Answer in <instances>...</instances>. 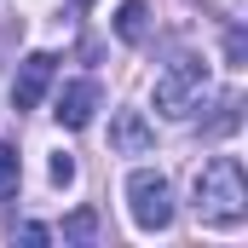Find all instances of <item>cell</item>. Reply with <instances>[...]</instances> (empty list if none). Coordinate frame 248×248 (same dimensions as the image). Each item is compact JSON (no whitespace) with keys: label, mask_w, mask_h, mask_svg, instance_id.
<instances>
[{"label":"cell","mask_w":248,"mask_h":248,"mask_svg":"<svg viewBox=\"0 0 248 248\" xmlns=\"http://www.w3.org/2000/svg\"><path fill=\"white\" fill-rule=\"evenodd\" d=\"M93 110H98V81H69V87L58 93V110H52V116L75 133V127L93 122Z\"/></svg>","instance_id":"obj_5"},{"label":"cell","mask_w":248,"mask_h":248,"mask_svg":"<svg viewBox=\"0 0 248 248\" xmlns=\"http://www.w3.org/2000/svg\"><path fill=\"white\" fill-rule=\"evenodd\" d=\"M63 237H69V243H93V237H98V219L81 208V214H69V219H63Z\"/></svg>","instance_id":"obj_9"},{"label":"cell","mask_w":248,"mask_h":248,"mask_svg":"<svg viewBox=\"0 0 248 248\" xmlns=\"http://www.w3.org/2000/svg\"><path fill=\"white\" fill-rule=\"evenodd\" d=\"M156 116L168 122H190L202 104H208V63L202 58H173L162 75H156Z\"/></svg>","instance_id":"obj_2"},{"label":"cell","mask_w":248,"mask_h":248,"mask_svg":"<svg viewBox=\"0 0 248 248\" xmlns=\"http://www.w3.org/2000/svg\"><path fill=\"white\" fill-rule=\"evenodd\" d=\"M52 52H29V58L17 63V75H12V110H35L41 98H46V87H52Z\"/></svg>","instance_id":"obj_4"},{"label":"cell","mask_w":248,"mask_h":248,"mask_svg":"<svg viewBox=\"0 0 248 248\" xmlns=\"http://www.w3.org/2000/svg\"><path fill=\"white\" fill-rule=\"evenodd\" d=\"M110 144H116L122 156H144V150L156 144V133H150V122H144L139 110H116V122H110Z\"/></svg>","instance_id":"obj_6"},{"label":"cell","mask_w":248,"mask_h":248,"mask_svg":"<svg viewBox=\"0 0 248 248\" xmlns=\"http://www.w3.org/2000/svg\"><path fill=\"white\" fill-rule=\"evenodd\" d=\"M127 214H133L139 231H168L173 225V185H168V173L133 168L127 173Z\"/></svg>","instance_id":"obj_3"},{"label":"cell","mask_w":248,"mask_h":248,"mask_svg":"<svg viewBox=\"0 0 248 248\" xmlns=\"http://www.w3.org/2000/svg\"><path fill=\"white\" fill-rule=\"evenodd\" d=\"M75 6H87V0H75Z\"/></svg>","instance_id":"obj_11"},{"label":"cell","mask_w":248,"mask_h":248,"mask_svg":"<svg viewBox=\"0 0 248 248\" xmlns=\"http://www.w3.org/2000/svg\"><path fill=\"white\" fill-rule=\"evenodd\" d=\"M52 185H75V156H69V150L52 156Z\"/></svg>","instance_id":"obj_10"},{"label":"cell","mask_w":248,"mask_h":248,"mask_svg":"<svg viewBox=\"0 0 248 248\" xmlns=\"http://www.w3.org/2000/svg\"><path fill=\"white\" fill-rule=\"evenodd\" d=\"M144 17H150V12H144V0H122V12H116V35H122L127 46H139V41H144Z\"/></svg>","instance_id":"obj_7"},{"label":"cell","mask_w":248,"mask_h":248,"mask_svg":"<svg viewBox=\"0 0 248 248\" xmlns=\"http://www.w3.org/2000/svg\"><path fill=\"white\" fill-rule=\"evenodd\" d=\"M17 179H23L17 144H0V202H12V196H17Z\"/></svg>","instance_id":"obj_8"},{"label":"cell","mask_w":248,"mask_h":248,"mask_svg":"<svg viewBox=\"0 0 248 248\" xmlns=\"http://www.w3.org/2000/svg\"><path fill=\"white\" fill-rule=\"evenodd\" d=\"M190 196H196V219H202V225H243V214H248L243 162H237V156H208Z\"/></svg>","instance_id":"obj_1"}]
</instances>
